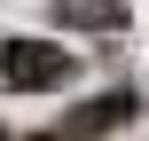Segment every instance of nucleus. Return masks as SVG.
Instances as JSON below:
<instances>
[{
  "mask_svg": "<svg viewBox=\"0 0 149 141\" xmlns=\"http://www.w3.org/2000/svg\"><path fill=\"white\" fill-rule=\"evenodd\" d=\"M55 24L63 31H118L126 24V0H55Z\"/></svg>",
  "mask_w": 149,
  "mask_h": 141,
  "instance_id": "obj_3",
  "label": "nucleus"
},
{
  "mask_svg": "<svg viewBox=\"0 0 149 141\" xmlns=\"http://www.w3.org/2000/svg\"><path fill=\"white\" fill-rule=\"evenodd\" d=\"M71 71H79V55L55 39H0V94H47Z\"/></svg>",
  "mask_w": 149,
  "mask_h": 141,
  "instance_id": "obj_1",
  "label": "nucleus"
},
{
  "mask_svg": "<svg viewBox=\"0 0 149 141\" xmlns=\"http://www.w3.org/2000/svg\"><path fill=\"white\" fill-rule=\"evenodd\" d=\"M39 141H63V133H39Z\"/></svg>",
  "mask_w": 149,
  "mask_h": 141,
  "instance_id": "obj_4",
  "label": "nucleus"
},
{
  "mask_svg": "<svg viewBox=\"0 0 149 141\" xmlns=\"http://www.w3.org/2000/svg\"><path fill=\"white\" fill-rule=\"evenodd\" d=\"M134 110H141L134 94H94V102H86V110H79L71 126H63V141H86V133H110V126H126Z\"/></svg>",
  "mask_w": 149,
  "mask_h": 141,
  "instance_id": "obj_2",
  "label": "nucleus"
}]
</instances>
